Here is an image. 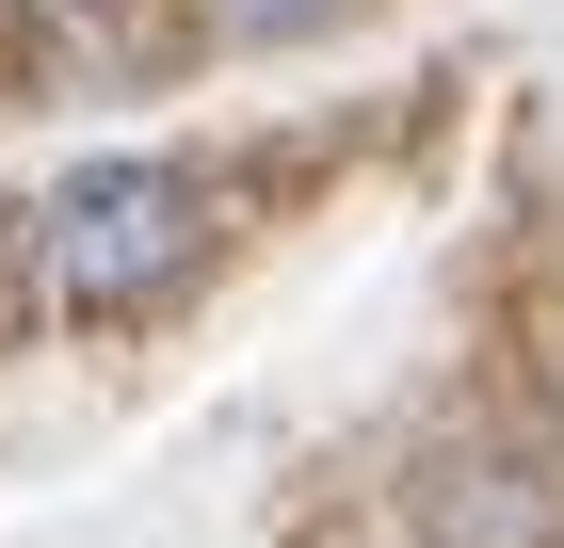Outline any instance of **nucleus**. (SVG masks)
<instances>
[{
	"label": "nucleus",
	"instance_id": "obj_2",
	"mask_svg": "<svg viewBox=\"0 0 564 548\" xmlns=\"http://www.w3.org/2000/svg\"><path fill=\"white\" fill-rule=\"evenodd\" d=\"M549 468L532 452H500V436H468V452H435V484H420V548H549Z\"/></svg>",
	"mask_w": 564,
	"mask_h": 548
},
{
	"label": "nucleus",
	"instance_id": "obj_3",
	"mask_svg": "<svg viewBox=\"0 0 564 548\" xmlns=\"http://www.w3.org/2000/svg\"><path fill=\"white\" fill-rule=\"evenodd\" d=\"M355 0H210V33H242V49H291V33H339Z\"/></svg>",
	"mask_w": 564,
	"mask_h": 548
},
{
	"label": "nucleus",
	"instance_id": "obj_1",
	"mask_svg": "<svg viewBox=\"0 0 564 548\" xmlns=\"http://www.w3.org/2000/svg\"><path fill=\"white\" fill-rule=\"evenodd\" d=\"M194 258H210V178L194 162H82L33 211V291L65 323H130V307L194 291Z\"/></svg>",
	"mask_w": 564,
	"mask_h": 548
}]
</instances>
